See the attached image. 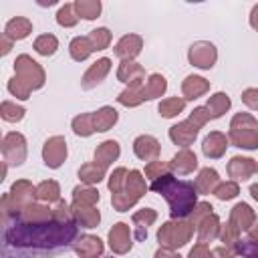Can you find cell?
<instances>
[{
  "instance_id": "cell-1",
  "label": "cell",
  "mask_w": 258,
  "mask_h": 258,
  "mask_svg": "<svg viewBox=\"0 0 258 258\" xmlns=\"http://www.w3.org/2000/svg\"><path fill=\"white\" fill-rule=\"evenodd\" d=\"M77 234L75 224H62V222H16L14 226L6 228V246L16 248H32V250H46V248H58L67 246Z\"/></svg>"
},
{
  "instance_id": "cell-2",
  "label": "cell",
  "mask_w": 258,
  "mask_h": 258,
  "mask_svg": "<svg viewBox=\"0 0 258 258\" xmlns=\"http://www.w3.org/2000/svg\"><path fill=\"white\" fill-rule=\"evenodd\" d=\"M151 189L165 196V200L171 206V216L173 218L187 216L196 206V185L189 183V181H177L169 173H163L161 177L153 179Z\"/></svg>"
},
{
  "instance_id": "cell-3",
  "label": "cell",
  "mask_w": 258,
  "mask_h": 258,
  "mask_svg": "<svg viewBox=\"0 0 258 258\" xmlns=\"http://www.w3.org/2000/svg\"><path fill=\"white\" fill-rule=\"evenodd\" d=\"M14 69H16V79L26 89L32 91V89H40L44 85V73L38 67V62H34L30 56H26V54L18 56L14 62Z\"/></svg>"
},
{
  "instance_id": "cell-4",
  "label": "cell",
  "mask_w": 258,
  "mask_h": 258,
  "mask_svg": "<svg viewBox=\"0 0 258 258\" xmlns=\"http://www.w3.org/2000/svg\"><path fill=\"white\" fill-rule=\"evenodd\" d=\"M191 232H194V226H191V224H185V222H177V224L167 222V224H163V226L159 228L157 240H159V244H163L167 250H171V248L183 246V244L189 240Z\"/></svg>"
},
{
  "instance_id": "cell-5",
  "label": "cell",
  "mask_w": 258,
  "mask_h": 258,
  "mask_svg": "<svg viewBox=\"0 0 258 258\" xmlns=\"http://www.w3.org/2000/svg\"><path fill=\"white\" fill-rule=\"evenodd\" d=\"M189 62L200 69H212L216 62V46L212 42H196L189 48Z\"/></svg>"
},
{
  "instance_id": "cell-6",
  "label": "cell",
  "mask_w": 258,
  "mask_h": 258,
  "mask_svg": "<svg viewBox=\"0 0 258 258\" xmlns=\"http://www.w3.org/2000/svg\"><path fill=\"white\" fill-rule=\"evenodd\" d=\"M12 151H14V161L12 163L20 165L24 161V157H26V141H24V137L20 133H8L4 137V141H2V153H4L6 161L12 157Z\"/></svg>"
},
{
  "instance_id": "cell-7",
  "label": "cell",
  "mask_w": 258,
  "mask_h": 258,
  "mask_svg": "<svg viewBox=\"0 0 258 258\" xmlns=\"http://www.w3.org/2000/svg\"><path fill=\"white\" fill-rule=\"evenodd\" d=\"M42 157H44V163L48 167H58L64 161V157H67V143H64V139L62 137H50L44 143Z\"/></svg>"
},
{
  "instance_id": "cell-8",
  "label": "cell",
  "mask_w": 258,
  "mask_h": 258,
  "mask_svg": "<svg viewBox=\"0 0 258 258\" xmlns=\"http://www.w3.org/2000/svg\"><path fill=\"white\" fill-rule=\"evenodd\" d=\"M196 135H198V125L194 121H189V119L183 121V123H179V125H173L169 129L171 141L177 143V145H183V147H187L196 139Z\"/></svg>"
},
{
  "instance_id": "cell-9",
  "label": "cell",
  "mask_w": 258,
  "mask_h": 258,
  "mask_svg": "<svg viewBox=\"0 0 258 258\" xmlns=\"http://www.w3.org/2000/svg\"><path fill=\"white\" fill-rule=\"evenodd\" d=\"M133 149H135V155H137L139 159L149 161V159H155V157H157V153H159V143H157V139L151 137V135H141V137L135 139Z\"/></svg>"
},
{
  "instance_id": "cell-10",
  "label": "cell",
  "mask_w": 258,
  "mask_h": 258,
  "mask_svg": "<svg viewBox=\"0 0 258 258\" xmlns=\"http://www.w3.org/2000/svg\"><path fill=\"white\" fill-rule=\"evenodd\" d=\"M109 69H111V60H109V58H99V60L85 73V77H83V89H91V87H95L97 83H101V81L105 79V75L109 73Z\"/></svg>"
},
{
  "instance_id": "cell-11",
  "label": "cell",
  "mask_w": 258,
  "mask_h": 258,
  "mask_svg": "<svg viewBox=\"0 0 258 258\" xmlns=\"http://www.w3.org/2000/svg\"><path fill=\"white\" fill-rule=\"evenodd\" d=\"M109 242H111V248L119 254L127 252L131 248V236H129V228L127 224H117L113 226V230L109 232Z\"/></svg>"
},
{
  "instance_id": "cell-12",
  "label": "cell",
  "mask_w": 258,
  "mask_h": 258,
  "mask_svg": "<svg viewBox=\"0 0 258 258\" xmlns=\"http://www.w3.org/2000/svg\"><path fill=\"white\" fill-rule=\"evenodd\" d=\"M139 50H141V38H139L137 34H127V36H123V38L117 42V46H115V54L121 56L123 60H131Z\"/></svg>"
},
{
  "instance_id": "cell-13",
  "label": "cell",
  "mask_w": 258,
  "mask_h": 258,
  "mask_svg": "<svg viewBox=\"0 0 258 258\" xmlns=\"http://www.w3.org/2000/svg\"><path fill=\"white\" fill-rule=\"evenodd\" d=\"M226 143H228L226 135H222V133L214 131V133H210V135L204 139L202 149H204V153H206L208 157H220V155L226 151V147H228Z\"/></svg>"
},
{
  "instance_id": "cell-14",
  "label": "cell",
  "mask_w": 258,
  "mask_h": 258,
  "mask_svg": "<svg viewBox=\"0 0 258 258\" xmlns=\"http://www.w3.org/2000/svg\"><path fill=\"white\" fill-rule=\"evenodd\" d=\"M228 171L236 179H248L252 171H256V163L250 157H234L228 165Z\"/></svg>"
},
{
  "instance_id": "cell-15",
  "label": "cell",
  "mask_w": 258,
  "mask_h": 258,
  "mask_svg": "<svg viewBox=\"0 0 258 258\" xmlns=\"http://www.w3.org/2000/svg\"><path fill=\"white\" fill-rule=\"evenodd\" d=\"M77 254L83 256V258H97L101 252H103V244L99 238L95 236H83L81 240H77V246H75Z\"/></svg>"
},
{
  "instance_id": "cell-16",
  "label": "cell",
  "mask_w": 258,
  "mask_h": 258,
  "mask_svg": "<svg viewBox=\"0 0 258 258\" xmlns=\"http://www.w3.org/2000/svg\"><path fill=\"white\" fill-rule=\"evenodd\" d=\"M169 167H171L173 171H177V173H189V171H194V169L198 167V159H196V155H194L189 149H181V151L171 159Z\"/></svg>"
},
{
  "instance_id": "cell-17",
  "label": "cell",
  "mask_w": 258,
  "mask_h": 258,
  "mask_svg": "<svg viewBox=\"0 0 258 258\" xmlns=\"http://www.w3.org/2000/svg\"><path fill=\"white\" fill-rule=\"evenodd\" d=\"M32 30V24L26 20V18H12L6 28H4V36L6 38H12V40H20L24 36H28V32Z\"/></svg>"
},
{
  "instance_id": "cell-18",
  "label": "cell",
  "mask_w": 258,
  "mask_h": 258,
  "mask_svg": "<svg viewBox=\"0 0 258 258\" xmlns=\"http://www.w3.org/2000/svg\"><path fill=\"white\" fill-rule=\"evenodd\" d=\"M119 157V143L117 141H105L97 147L95 151V161L103 167H107L111 161H115Z\"/></svg>"
},
{
  "instance_id": "cell-19",
  "label": "cell",
  "mask_w": 258,
  "mask_h": 258,
  "mask_svg": "<svg viewBox=\"0 0 258 258\" xmlns=\"http://www.w3.org/2000/svg\"><path fill=\"white\" fill-rule=\"evenodd\" d=\"M254 212L250 210L248 204H238L234 210H232V224L238 228V230H250L252 222H254Z\"/></svg>"
},
{
  "instance_id": "cell-20",
  "label": "cell",
  "mask_w": 258,
  "mask_h": 258,
  "mask_svg": "<svg viewBox=\"0 0 258 258\" xmlns=\"http://www.w3.org/2000/svg\"><path fill=\"white\" fill-rule=\"evenodd\" d=\"M194 185H196V189H198V191H202V194H210V191H216V187L220 185V179H218V173H216V169H210V167L202 169Z\"/></svg>"
},
{
  "instance_id": "cell-21",
  "label": "cell",
  "mask_w": 258,
  "mask_h": 258,
  "mask_svg": "<svg viewBox=\"0 0 258 258\" xmlns=\"http://www.w3.org/2000/svg\"><path fill=\"white\" fill-rule=\"evenodd\" d=\"M115 121H117V111L113 107H103L101 111L93 113L95 131H107L111 125H115Z\"/></svg>"
},
{
  "instance_id": "cell-22",
  "label": "cell",
  "mask_w": 258,
  "mask_h": 258,
  "mask_svg": "<svg viewBox=\"0 0 258 258\" xmlns=\"http://www.w3.org/2000/svg\"><path fill=\"white\" fill-rule=\"evenodd\" d=\"M206 91H208V81L202 79V77L191 75V77H187L183 81V95H185V99H198Z\"/></svg>"
},
{
  "instance_id": "cell-23",
  "label": "cell",
  "mask_w": 258,
  "mask_h": 258,
  "mask_svg": "<svg viewBox=\"0 0 258 258\" xmlns=\"http://www.w3.org/2000/svg\"><path fill=\"white\" fill-rule=\"evenodd\" d=\"M93 50H95V46H93V42L89 40V36H77V38H73V42H71V56H73L75 60H85Z\"/></svg>"
},
{
  "instance_id": "cell-24",
  "label": "cell",
  "mask_w": 258,
  "mask_h": 258,
  "mask_svg": "<svg viewBox=\"0 0 258 258\" xmlns=\"http://www.w3.org/2000/svg\"><path fill=\"white\" fill-rule=\"evenodd\" d=\"M230 139L236 147L256 149L258 147V131H230Z\"/></svg>"
},
{
  "instance_id": "cell-25",
  "label": "cell",
  "mask_w": 258,
  "mask_h": 258,
  "mask_svg": "<svg viewBox=\"0 0 258 258\" xmlns=\"http://www.w3.org/2000/svg\"><path fill=\"white\" fill-rule=\"evenodd\" d=\"M218 228H220L218 216H214V214L206 216V218L202 220V226H198V230H200V242L204 244V242L216 238V236H218Z\"/></svg>"
},
{
  "instance_id": "cell-26",
  "label": "cell",
  "mask_w": 258,
  "mask_h": 258,
  "mask_svg": "<svg viewBox=\"0 0 258 258\" xmlns=\"http://www.w3.org/2000/svg\"><path fill=\"white\" fill-rule=\"evenodd\" d=\"M75 210L79 208H93L95 202H99V194L91 187H75Z\"/></svg>"
},
{
  "instance_id": "cell-27",
  "label": "cell",
  "mask_w": 258,
  "mask_h": 258,
  "mask_svg": "<svg viewBox=\"0 0 258 258\" xmlns=\"http://www.w3.org/2000/svg\"><path fill=\"white\" fill-rule=\"evenodd\" d=\"M167 83L161 75H151L147 85H143V101L145 99H153V97H159L163 91H165Z\"/></svg>"
},
{
  "instance_id": "cell-28",
  "label": "cell",
  "mask_w": 258,
  "mask_h": 258,
  "mask_svg": "<svg viewBox=\"0 0 258 258\" xmlns=\"http://www.w3.org/2000/svg\"><path fill=\"white\" fill-rule=\"evenodd\" d=\"M103 173H105V167L99 165L97 161H95V163H87V165H83V167L79 169V177H81L85 183H97V181L103 177Z\"/></svg>"
},
{
  "instance_id": "cell-29",
  "label": "cell",
  "mask_w": 258,
  "mask_h": 258,
  "mask_svg": "<svg viewBox=\"0 0 258 258\" xmlns=\"http://www.w3.org/2000/svg\"><path fill=\"white\" fill-rule=\"evenodd\" d=\"M153 220H155V212H153V210H141V212H137V214L133 216V222L137 224V232H135V236H137L139 240L147 238V232H143V228L147 230V226H149Z\"/></svg>"
},
{
  "instance_id": "cell-30",
  "label": "cell",
  "mask_w": 258,
  "mask_h": 258,
  "mask_svg": "<svg viewBox=\"0 0 258 258\" xmlns=\"http://www.w3.org/2000/svg\"><path fill=\"white\" fill-rule=\"evenodd\" d=\"M230 131H258V123L254 121L252 115H248V113H238V115L232 119Z\"/></svg>"
},
{
  "instance_id": "cell-31",
  "label": "cell",
  "mask_w": 258,
  "mask_h": 258,
  "mask_svg": "<svg viewBox=\"0 0 258 258\" xmlns=\"http://www.w3.org/2000/svg\"><path fill=\"white\" fill-rule=\"evenodd\" d=\"M228 107H230V99H228V95H224V93H216V95L208 101V111H210L212 119H214V117H220L222 113H226Z\"/></svg>"
},
{
  "instance_id": "cell-32",
  "label": "cell",
  "mask_w": 258,
  "mask_h": 258,
  "mask_svg": "<svg viewBox=\"0 0 258 258\" xmlns=\"http://www.w3.org/2000/svg\"><path fill=\"white\" fill-rule=\"evenodd\" d=\"M73 129L77 135H91L95 131V125H93V113H87V115H79L73 119Z\"/></svg>"
},
{
  "instance_id": "cell-33",
  "label": "cell",
  "mask_w": 258,
  "mask_h": 258,
  "mask_svg": "<svg viewBox=\"0 0 258 258\" xmlns=\"http://www.w3.org/2000/svg\"><path fill=\"white\" fill-rule=\"evenodd\" d=\"M58 194H60V189H58V183L56 181H42L38 187H36V198H40V200H44V202H56L58 200Z\"/></svg>"
},
{
  "instance_id": "cell-34",
  "label": "cell",
  "mask_w": 258,
  "mask_h": 258,
  "mask_svg": "<svg viewBox=\"0 0 258 258\" xmlns=\"http://www.w3.org/2000/svg\"><path fill=\"white\" fill-rule=\"evenodd\" d=\"M56 46H58V40H56L52 34H42V36H38V38L34 40L36 52H40V54H44V56L52 54V52L56 50Z\"/></svg>"
},
{
  "instance_id": "cell-35",
  "label": "cell",
  "mask_w": 258,
  "mask_h": 258,
  "mask_svg": "<svg viewBox=\"0 0 258 258\" xmlns=\"http://www.w3.org/2000/svg\"><path fill=\"white\" fill-rule=\"evenodd\" d=\"M183 107H185V101L179 99V97H173V99H165V101H161V105H159V113H161L163 117H175L179 111H183Z\"/></svg>"
},
{
  "instance_id": "cell-36",
  "label": "cell",
  "mask_w": 258,
  "mask_h": 258,
  "mask_svg": "<svg viewBox=\"0 0 258 258\" xmlns=\"http://www.w3.org/2000/svg\"><path fill=\"white\" fill-rule=\"evenodd\" d=\"M75 8H77V16H83L87 20H93L101 12V2H77Z\"/></svg>"
},
{
  "instance_id": "cell-37",
  "label": "cell",
  "mask_w": 258,
  "mask_h": 258,
  "mask_svg": "<svg viewBox=\"0 0 258 258\" xmlns=\"http://www.w3.org/2000/svg\"><path fill=\"white\" fill-rule=\"evenodd\" d=\"M143 71H141V67L139 64H135V62H131V60H123L121 62V67H119V79L121 81H125V83H133V81H137V79H133V75H141Z\"/></svg>"
},
{
  "instance_id": "cell-38",
  "label": "cell",
  "mask_w": 258,
  "mask_h": 258,
  "mask_svg": "<svg viewBox=\"0 0 258 258\" xmlns=\"http://www.w3.org/2000/svg\"><path fill=\"white\" fill-rule=\"evenodd\" d=\"M77 216H79V222L85 228H95L99 224V212L93 210V208H79L77 210Z\"/></svg>"
},
{
  "instance_id": "cell-39",
  "label": "cell",
  "mask_w": 258,
  "mask_h": 258,
  "mask_svg": "<svg viewBox=\"0 0 258 258\" xmlns=\"http://www.w3.org/2000/svg\"><path fill=\"white\" fill-rule=\"evenodd\" d=\"M89 40L93 42L95 50H103L109 44V40H111V32L107 28H97V30H93L89 34Z\"/></svg>"
},
{
  "instance_id": "cell-40",
  "label": "cell",
  "mask_w": 258,
  "mask_h": 258,
  "mask_svg": "<svg viewBox=\"0 0 258 258\" xmlns=\"http://www.w3.org/2000/svg\"><path fill=\"white\" fill-rule=\"evenodd\" d=\"M2 117L6 121H20L24 117V109L14 105V103H10V101H4L2 103Z\"/></svg>"
},
{
  "instance_id": "cell-41",
  "label": "cell",
  "mask_w": 258,
  "mask_h": 258,
  "mask_svg": "<svg viewBox=\"0 0 258 258\" xmlns=\"http://www.w3.org/2000/svg\"><path fill=\"white\" fill-rule=\"evenodd\" d=\"M125 179H127V169L119 167V169H115V171H113V175H111V179H109V189L113 191V196H115V194H119V191L123 189Z\"/></svg>"
},
{
  "instance_id": "cell-42",
  "label": "cell",
  "mask_w": 258,
  "mask_h": 258,
  "mask_svg": "<svg viewBox=\"0 0 258 258\" xmlns=\"http://www.w3.org/2000/svg\"><path fill=\"white\" fill-rule=\"evenodd\" d=\"M73 8H75V6L67 4V6H62V8L58 10V14H56L58 24H62V26H73V24H77L79 16H75V14H73Z\"/></svg>"
},
{
  "instance_id": "cell-43",
  "label": "cell",
  "mask_w": 258,
  "mask_h": 258,
  "mask_svg": "<svg viewBox=\"0 0 258 258\" xmlns=\"http://www.w3.org/2000/svg\"><path fill=\"white\" fill-rule=\"evenodd\" d=\"M214 194H216L220 200H232V198L238 194V185H236L234 181H226V183H220Z\"/></svg>"
},
{
  "instance_id": "cell-44",
  "label": "cell",
  "mask_w": 258,
  "mask_h": 258,
  "mask_svg": "<svg viewBox=\"0 0 258 258\" xmlns=\"http://www.w3.org/2000/svg\"><path fill=\"white\" fill-rule=\"evenodd\" d=\"M8 89H10V93L12 95H16L18 99H28V93H30V89H26L16 77L14 79H10V83H8Z\"/></svg>"
},
{
  "instance_id": "cell-45",
  "label": "cell",
  "mask_w": 258,
  "mask_h": 258,
  "mask_svg": "<svg viewBox=\"0 0 258 258\" xmlns=\"http://www.w3.org/2000/svg\"><path fill=\"white\" fill-rule=\"evenodd\" d=\"M242 101L250 107V109H258V89H246L242 93Z\"/></svg>"
},
{
  "instance_id": "cell-46",
  "label": "cell",
  "mask_w": 258,
  "mask_h": 258,
  "mask_svg": "<svg viewBox=\"0 0 258 258\" xmlns=\"http://www.w3.org/2000/svg\"><path fill=\"white\" fill-rule=\"evenodd\" d=\"M167 167L161 163V161H151L147 167H145V173L151 177V179H157V177H161V171H165Z\"/></svg>"
},
{
  "instance_id": "cell-47",
  "label": "cell",
  "mask_w": 258,
  "mask_h": 258,
  "mask_svg": "<svg viewBox=\"0 0 258 258\" xmlns=\"http://www.w3.org/2000/svg\"><path fill=\"white\" fill-rule=\"evenodd\" d=\"M189 258H212V254L206 250V246L200 242L191 252H189Z\"/></svg>"
},
{
  "instance_id": "cell-48",
  "label": "cell",
  "mask_w": 258,
  "mask_h": 258,
  "mask_svg": "<svg viewBox=\"0 0 258 258\" xmlns=\"http://www.w3.org/2000/svg\"><path fill=\"white\" fill-rule=\"evenodd\" d=\"M155 258H181L179 254H171L167 248H163V250H157L155 252Z\"/></svg>"
},
{
  "instance_id": "cell-49",
  "label": "cell",
  "mask_w": 258,
  "mask_h": 258,
  "mask_svg": "<svg viewBox=\"0 0 258 258\" xmlns=\"http://www.w3.org/2000/svg\"><path fill=\"white\" fill-rule=\"evenodd\" d=\"M250 24L258 30V6H254L252 8V14H250Z\"/></svg>"
},
{
  "instance_id": "cell-50",
  "label": "cell",
  "mask_w": 258,
  "mask_h": 258,
  "mask_svg": "<svg viewBox=\"0 0 258 258\" xmlns=\"http://www.w3.org/2000/svg\"><path fill=\"white\" fill-rule=\"evenodd\" d=\"M214 254H216V256H220V258H234V254H232L230 250H224V248L214 250Z\"/></svg>"
},
{
  "instance_id": "cell-51",
  "label": "cell",
  "mask_w": 258,
  "mask_h": 258,
  "mask_svg": "<svg viewBox=\"0 0 258 258\" xmlns=\"http://www.w3.org/2000/svg\"><path fill=\"white\" fill-rule=\"evenodd\" d=\"M250 194H252L254 200H258V183H254V185L250 187Z\"/></svg>"
},
{
  "instance_id": "cell-52",
  "label": "cell",
  "mask_w": 258,
  "mask_h": 258,
  "mask_svg": "<svg viewBox=\"0 0 258 258\" xmlns=\"http://www.w3.org/2000/svg\"><path fill=\"white\" fill-rule=\"evenodd\" d=\"M256 171H258V165H256Z\"/></svg>"
}]
</instances>
